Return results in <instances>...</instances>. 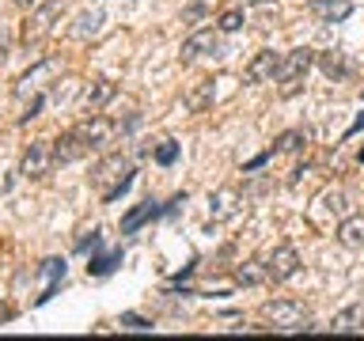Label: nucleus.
I'll return each instance as SVG.
<instances>
[{
	"instance_id": "17",
	"label": "nucleus",
	"mask_w": 364,
	"mask_h": 341,
	"mask_svg": "<svg viewBox=\"0 0 364 341\" xmlns=\"http://www.w3.org/2000/svg\"><path fill=\"white\" fill-rule=\"evenodd\" d=\"M330 330H334V334H357V330H364V307L353 303L346 311H338L330 318Z\"/></svg>"
},
{
	"instance_id": "10",
	"label": "nucleus",
	"mask_w": 364,
	"mask_h": 341,
	"mask_svg": "<svg viewBox=\"0 0 364 341\" xmlns=\"http://www.w3.org/2000/svg\"><path fill=\"white\" fill-rule=\"evenodd\" d=\"M76 133L84 136V141H87L91 148H99V144H107L110 136L118 133V125H114V121L107 118V114H91L87 121H80V125H76Z\"/></svg>"
},
{
	"instance_id": "5",
	"label": "nucleus",
	"mask_w": 364,
	"mask_h": 341,
	"mask_svg": "<svg viewBox=\"0 0 364 341\" xmlns=\"http://www.w3.org/2000/svg\"><path fill=\"white\" fill-rule=\"evenodd\" d=\"M53 167H57L53 141H31L27 152H23V159H19V175H23V178H34V182L46 178Z\"/></svg>"
},
{
	"instance_id": "15",
	"label": "nucleus",
	"mask_w": 364,
	"mask_h": 341,
	"mask_svg": "<svg viewBox=\"0 0 364 341\" xmlns=\"http://www.w3.org/2000/svg\"><path fill=\"white\" fill-rule=\"evenodd\" d=\"M334 235L346 250H364V216H346V220H338Z\"/></svg>"
},
{
	"instance_id": "11",
	"label": "nucleus",
	"mask_w": 364,
	"mask_h": 341,
	"mask_svg": "<svg viewBox=\"0 0 364 341\" xmlns=\"http://www.w3.org/2000/svg\"><path fill=\"white\" fill-rule=\"evenodd\" d=\"M307 16L318 23H346L353 16L349 0H307Z\"/></svg>"
},
{
	"instance_id": "4",
	"label": "nucleus",
	"mask_w": 364,
	"mask_h": 341,
	"mask_svg": "<svg viewBox=\"0 0 364 341\" xmlns=\"http://www.w3.org/2000/svg\"><path fill=\"white\" fill-rule=\"evenodd\" d=\"M61 11H65V0H46L42 8H34L31 19L23 23V45H27V50H38V45L53 34V23L61 19Z\"/></svg>"
},
{
	"instance_id": "30",
	"label": "nucleus",
	"mask_w": 364,
	"mask_h": 341,
	"mask_svg": "<svg viewBox=\"0 0 364 341\" xmlns=\"http://www.w3.org/2000/svg\"><path fill=\"white\" fill-rule=\"evenodd\" d=\"M205 16V0H193V4L186 8V11H182V19H186V23H193V19H201Z\"/></svg>"
},
{
	"instance_id": "35",
	"label": "nucleus",
	"mask_w": 364,
	"mask_h": 341,
	"mask_svg": "<svg viewBox=\"0 0 364 341\" xmlns=\"http://www.w3.org/2000/svg\"><path fill=\"white\" fill-rule=\"evenodd\" d=\"M8 315H11V311H8V307H4V303H0V318H8Z\"/></svg>"
},
{
	"instance_id": "20",
	"label": "nucleus",
	"mask_w": 364,
	"mask_h": 341,
	"mask_svg": "<svg viewBox=\"0 0 364 341\" xmlns=\"http://www.w3.org/2000/svg\"><path fill=\"white\" fill-rule=\"evenodd\" d=\"M266 281H269L266 261H243V266H235V284H243V288H255V284H266Z\"/></svg>"
},
{
	"instance_id": "16",
	"label": "nucleus",
	"mask_w": 364,
	"mask_h": 341,
	"mask_svg": "<svg viewBox=\"0 0 364 341\" xmlns=\"http://www.w3.org/2000/svg\"><path fill=\"white\" fill-rule=\"evenodd\" d=\"M318 68L330 76V80H349L353 76V61L341 50H330V53H318Z\"/></svg>"
},
{
	"instance_id": "22",
	"label": "nucleus",
	"mask_w": 364,
	"mask_h": 341,
	"mask_svg": "<svg viewBox=\"0 0 364 341\" xmlns=\"http://www.w3.org/2000/svg\"><path fill=\"white\" fill-rule=\"evenodd\" d=\"M42 273H46V292L38 296V300L46 303L50 296L57 292V281H65V261L61 258H50V261H42Z\"/></svg>"
},
{
	"instance_id": "24",
	"label": "nucleus",
	"mask_w": 364,
	"mask_h": 341,
	"mask_svg": "<svg viewBox=\"0 0 364 341\" xmlns=\"http://www.w3.org/2000/svg\"><path fill=\"white\" fill-rule=\"evenodd\" d=\"M318 205H323V209L334 216V220H346V193H341L338 186H334V190H326L323 197H318Z\"/></svg>"
},
{
	"instance_id": "26",
	"label": "nucleus",
	"mask_w": 364,
	"mask_h": 341,
	"mask_svg": "<svg viewBox=\"0 0 364 341\" xmlns=\"http://www.w3.org/2000/svg\"><path fill=\"white\" fill-rule=\"evenodd\" d=\"M216 27H220L224 34H235V31H243V11H235V8H232V11H224Z\"/></svg>"
},
{
	"instance_id": "33",
	"label": "nucleus",
	"mask_w": 364,
	"mask_h": 341,
	"mask_svg": "<svg viewBox=\"0 0 364 341\" xmlns=\"http://www.w3.org/2000/svg\"><path fill=\"white\" fill-rule=\"evenodd\" d=\"M250 8H266V4H277V0H247Z\"/></svg>"
},
{
	"instance_id": "23",
	"label": "nucleus",
	"mask_w": 364,
	"mask_h": 341,
	"mask_svg": "<svg viewBox=\"0 0 364 341\" xmlns=\"http://www.w3.org/2000/svg\"><path fill=\"white\" fill-rule=\"evenodd\" d=\"M122 266V250H110V254H99L87 261V273H95V277H107V273H114Z\"/></svg>"
},
{
	"instance_id": "14",
	"label": "nucleus",
	"mask_w": 364,
	"mask_h": 341,
	"mask_svg": "<svg viewBox=\"0 0 364 341\" xmlns=\"http://www.w3.org/2000/svg\"><path fill=\"white\" fill-rule=\"evenodd\" d=\"M102 27H107V11L102 8H87V11H80L76 23H73V38L76 42H91V38H99Z\"/></svg>"
},
{
	"instance_id": "29",
	"label": "nucleus",
	"mask_w": 364,
	"mask_h": 341,
	"mask_svg": "<svg viewBox=\"0 0 364 341\" xmlns=\"http://www.w3.org/2000/svg\"><path fill=\"white\" fill-rule=\"evenodd\" d=\"M11 42H16V34H11V27L8 23H0V61L11 53Z\"/></svg>"
},
{
	"instance_id": "1",
	"label": "nucleus",
	"mask_w": 364,
	"mask_h": 341,
	"mask_svg": "<svg viewBox=\"0 0 364 341\" xmlns=\"http://www.w3.org/2000/svg\"><path fill=\"white\" fill-rule=\"evenodd\" d=\"M91 182H95V190H99V197L102 201H118L125 190L133 186V163L125 159L122 152H114V156H102L95 170H91Z\"/></svg>"
},
{
	"instance_id": "12",
	"label": "nucleus",
	"mask_w": 364,
	"mask_h": 341,
	"mask_svg": "<svg viewBox=\"0 0 364 341\" xmlns=\"http://www.w3.org/2000/svg\"><path fill=\"white\" fill-rule=\"evenodd\" d=\"M91 152V144L80 136L76 129H68V133H61L53 141V156H57V163H76V159H84Z\"/></svg>"
},
{
	"instance_id": "13",
	"label": "nucleus",
	"mask_w": 364,
	"mask_h": 341,
	"mask_svg": "<svg viewBox=\"0 0 364 341\" xmlns=\"http://www.w3.org/2000/svg\"><path fill=\"white\" fill-rule=\"evenodd\" d=\"M57 61H42V65H34L27 76H19V84H16V99H27V95H42V80H50L53 72H57Z\"/></svg>"
},
{
	"instance_id": "18",
	"label": "nucleus",
	"mask_w": 364,
	"mask_h": 341,
	"mask_svg": "<svg viewBox=\"0 0 364 341\" xmlns=\"http://www.w3.org/2000/svg\"><path fill=\"white\" fill-rule=\"evenodd\" d=\"M159 212H167V209H156V201H141L133 212H125V220H122V235H133L141 224H148V220H156Z\"/></svg>"
},
{
	"instance_id": "27",
	"label": "nucleus",
	"mask_w": 364,
	"mask_h": 341,
	"mask_svg": "<svg viewBox=\"0 0 364 341\" xmlns=\"http://www.w3.org/2000/svg\"><path fill=\"white\" fill-rule=\"evenodd\" d=\"M175 159H178V144H175V141H164V144L156 148V163L171 167V163H175Z\"/></svg>"
},
{
	"instance_id": "32",
	"label": "nucleus",
	"mask_w": 364,
	"mask_h": 341,
	"mask_svg": "<svg viewBox=\"0 0 364 341\" xmlns=\"http://www.w3.org/2000/svg\"><path fill=\"white\" fill-rule=\"evenodd\" d=\"M122 323L129 330H152V323H144V318H136V315H122Z\"/></svg>"
},
{
	"instance_id": "3",
	"label": "nucleus",
	"mask_w": 364,
	"mask_h": 341,
	"mask_svg": "<svg viewBox=\"0 0 364 341\" xmlns=\"http://www.w3.org/2000/svg\"><path fill=\"white\" fill-rule=\"evenodd\" d=\"M262 315H266V323L273 330H281V334H296V330H315L311 326V315H307L304 303L296 300H273L262 307Z\"/></svg>"
},
{
	"instance_id": "7",
	"label": "nucleus",
	"mask_w": 364,
	"mask_h": 341,
	"mask_svg": "<svg viewBox=\"0 0 364 341\" xmlns=\"http://www.w3.org/2000/svg\"><path fill=\"white\" fill-rule=\"evenodd\" d=\"M281 65H284V53L262 50V53H255V61L247 65V80L250 84H273V80L281 76Z\"/></svg>"
},
{
	"instance_id": "28",
	"label": "nucleus",
	"mask_w": 364,
	"mask_h": 341,
	"mask_svg": "<svg viewBox=\"0 0 364 341\" xmlns=\"http://www.w3.org/2000/svg\"><path fill=\"white\" fill-rule=\"evenodd\" d=\"M42 107H46V95H31V102H27V110L19 114V121L27 125L31 118H38V110H42Z\"/></svg>"
},
{
	"instance_id": "21",
	"label": "nucleus",
	"mask_w": 364,
	"mask_h": 341,
	"mask_svg": "<svg viewBox=\"0 0 364 341\" xmlns=\"http://www.w3.org/2000/svg\"><path fill=\"white\" fill-rule=\"evenodd\" d=\"M110 99H114V84H110V80H95V84H87L84 95H80V102H84V107H91V110L107 107Z\"/></svg>"
},
{
	"instance_id": "9",
	"label": "nucleus",
	"mask_w": 364,
	"mask_h": 341,
	"mask_svg": "<svg viewBox=\"0 0 364 341\" xmlns=\"http://www.w3.org/2000/svg\"><path fill=\"white\" fill-rule=\"evenodd\" d=\"M220 53V34L216 31H193L182 42V61H198V57H216Z\"/></svg>"
},
{
	"instance_id": "34",
	"label": "nucleus",
	"mask_w": 364,
	"mask_h": 341,
	"mask_svg": "<svg viewBox=\"0 0 364 341\" xmlns=\"http://www.w3.org/2000/svg\"><path fill=\"white\" fill-rule=\"evenodd\" d=\"M360 129H364V110H360V118L353 121V129H349V133H360Z\"/></svg>"
},
{
	"instance_id": "25",
	"label": "nucleus",
	"mask_w": 364,
	"mask_h": 341,
	"mask_svg": "<svg viewBox=\"0 0 364 341\" xmlns=\"http://www.w3.org/2000/svg\"><path fill=\"white\" fill-rule=\"evenodd\" d=\"M307 144V133L304 129H289L277 136V152H300V148Z\"/></svg>"
},
{
	"instance_id": "2",
	"label": "nucleus",
	"mask_w": 364,
	"mask_h": 341,
	"mask_svg": "<svg viewBox=\"0 0 364 341\" xmlns=\"http://www.w3.org/2000/svg\"><path fill=\"white\" fill-rule=\"evenodd\" d=\"M311 65H315V53L307 50V45L284 53V65H281V76H277V84H281L277 95H281V99L300 95V91H304V80H307V72H311Z\"/></svg>"
},
{
	"instance_id": "19",
	"label": "nucleus",
	"mask_w": 364,
	"mask_h": 341,
	"mask_svg": "<svg viewBox=\"0 0 364 341\" xmlns=\"http://www.w3.org/2000/svg\"><path fill=\"white\" fill-rule=\"evenodd\" d=\"M213 99H216V84H213V80H201V84H193L186 91V110L201 114V110L213 107Z\"/></svg>"
},
{
	"instance_id": "36",
	"label": "nucleus",
	"mask_w": 364,
	"mask_h": 341,
	"mask_svg": "<svg viewBox=\"0 0 364 341\" xmlns=\"http://www.w3.org/2000/svg\"><path fill=\"white\" fill-rule=\"evenodd\" d=\"M16 4H19V8H27V4H34V0H16Z\"/></svg>"
},
{
	"instance_id": "6",
	"label": "nucleus",
	"mask_w": 364,
	"mask_h": 341,
	"mask_svg": "<svg viewBox=\"0 0 364 341\" xmlns=\"http://www.w3.org/2000/svg\"><path fill=\"white\" fill-rule=\"evenodd\" d=\"M266 269H269V281H292L296 273H300V250H296L292 243H281L273 254L266 258Z\"/></svg>"
},
{
	"instance_id": "8",
	"label": "nucleus",
	"mask_w": 364,
	"mask_h": 341,
	"mask_svg": "<svg viewBox=\"0 0 364 341\" xmlns=\"http://www.w3.org/2000/svg\"><path fill=\"white\" fill-rule=\"evenodd\" d=\"M239 212H243V197H239V190L224 186V190H216L213 197H209V216H213V224L235 220Z\"/></svg>"
},
{
	"instance_id": "31",
	"label": "nucleus",
	"mask_w": 364,
	"mask_h": 341,
	"mask_svg": "<svg viewBox=\"0 0 364 341\" xmlns=\"http://www.w3.org/2000/svg\"><path fill=\"white\" fill-rule=\"evenodd\" d=\"M269 156H273V152H262V156L250 159V163H243V175H250V170H258V167H266V163H269Z\"/></svg>"
}]
</instances>
